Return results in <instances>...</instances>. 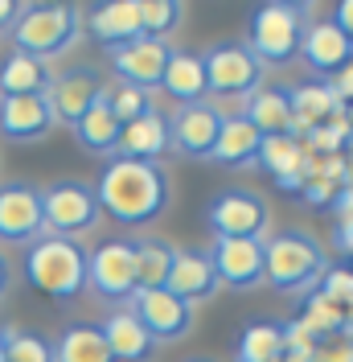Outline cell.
<instances>
[{"label":"cell","mask_w":353,"mask_h":362,"mask_svg":"<svg viewBox=\"0 0 353 362\" xmlns=\"http://www.w3.org/2000/svg\"><path fill=\"white\" fill-rule=\"evenodd\" d=\"M95 194H99V210L124 226L152 223L173 202L164 165H156V160H132V157H107L103 173L95 181Z\"/></svg>","instance_id":"6da1fadb"},{"label":"cell","mask_w":353,"mask_h":362,"mask_svg":"<svg viewBox=\"0 0 353 362\" xmlns=\"http://www.w3.org/2000/svg\"><path fill=\"white\" fill-rule=\"evenodd\" d=\"M329 272V255L321 247V239L300 230V226H287L275 230L271 239H263V280L284 296H309L321 288Z\"/></svg>","instance_id":"7a4b0ae2"},{"label":"cell","mask_w":353,"mask_h":362,"mask_svg":"<svg viewBox=\"0 0 353 362\" xmlns=\"http://www.w3.org/2000/svg\"><path fill=\"white\" fill-rule=\"evenodd\" d=\"M90 251L78 239L42 235L37 243L25 247V280L49 300H74L87 288Z\"/></svg>","instance_id":"3957f363"},{"label":"cell","mask_w":353,"mask_h":362,"mask_svg":"<svg viewBox=\"0 0 353 362\" xmlns=\"http://www.w3.org/2000/svg\"><path fill=\"white\" fill-rule=\"evenodd\" d=\"M309 13L312 4H292V0H267L259 8H251L246 21V45L251 54L267 66H287L300 58V45L309 33Z\"/></svg>","instance_id":"277c9868"},{"label":"cell","mask_w":353,"mask_h":362,"mask_svg":"<svg viewBox=\"0 0 353 362\" xmlns=\"http://www.w3.org/2000/svg\"><path fill=\"white\" fill-rule=\"evenodd\" d=\"M13 49H21L29 58H58L66 54L70 45L78 42L83 33V13L74 4H58V0H45V4H21L17 21H13Z\"/></svg>","instance_id":"5b68a950"},{"label":"cell","mask_w":353,"mask_h":362,"mask_svg":"<svg viewBox=\"0 0 353 362\" xmlns=\"http://www.w3.org/2000/svg\"><path fill=\"white\" fill-rule=\"evenodd\" d=\"M99 194L90 181L78 177H62L49 181L42 189V218H45V235H58V239H78L95 230L99 223Z\"/></svg>","instance_id":"8992f818"},{"label":"cell","mask_w":353,"mask_h":362,"mask_svg":"<svg viewBox=\"0 0 353 362\" xmlns=\"http://www.w3.org/2000/svg\"><path fill=\"white\" fill-rule=\"evenodd\" d=\"M87 288L99 300L115 309H128V300L140 293V272H136V239H103L90 251Z\"/></svg>","instance_id":"52a82bcc"},{"label":"cell","mask_w":353,"mask_h":362,"mask_svg":"<svg viewBox=\"0 0 353 362\" xmlns=\"http://www.w3.org/2000/svg\"><path fill=\"white\" fill-rule=\"evenodd\" d=\"M201 66H205V83L210 95H239L246 99L251 90L263 87V62L251 54L246 42L222 37V42L201 49Z\"/></svg>","instance_id":"ba28073f"},{"label":"cell","mask_w":353,"mask_h":362,"mask_svg":"<svg viewBox=\"0 0 353 362\" xmlns=\"http://www.w3.org/2000/svg\"><path fill=\"white\" fill-rule=\"evenodd\" d=\"M271 210L251 189H218L205 202V223L214 239H263Z\"/></svg>","instance_id":"9c48e42d"},{"label":"cell","mask_w":353,"mask_h":362,"mask_svg":"<svg viewBox=\"0 0 353 362\" xmlns=\"http://www.w3.org/2000/svg\"><path fill=\"white\" fill-rule=\"evenodd\" d=\"M45 235L42 185L33 181H4L0 185V243H37Z\"/></svg>","instance_id":"30bf717a"},{"label":"cell","mask_w":353,"mask_h":362,"mask_svg":"<svg viewBox=\"0 0 353 362\" xmlns=\"http://www.w3.org/2000/svg\"><path fill=\"white\" fill-rule=\"evenodd\" d=\"M128 309L136 313V321L148 329V338L160 341H181L189 338L193 329V305H185L181 296H173L169 288H148V293H136L128 300Z\"/></svg>","instance_id":"8fae6325"},{"label":"cell","mask_w":353,"mask_h":362,"mask_svg":"<svg viewBox=\"0 0 353 362\" xmlns=\"http://www.w3.org/2000/svg\"><path fill=\"white\" fill-rule=\"evenodd\" d=\"M218 132H222V112L210 99L181 103L169 115V144H173V153H181V157H189V160H210Z\"/></svg>","instance_id":"7c38bea8"},{"label":"cell","mask_w":353,"mask_h":362,"mask_svg":"<svg viewBox=\"0 0 353 362\" xmlns=\"http://www.w3.org/2000/svg\"><path fill=\"white\" fill-rule=\"evenodd\" d=\"M107 58H111L115 83L152 90V87H160V78H164V66H169V58H173V45L160 42V37H136V42L119 45V49H107Z\"/></svg>","instance_id":"4fadbf2b"},{"label":"cell","mask_w":353,"mask_h":362,"mask_svg":"<svg viewBox=\"0 0 353 362\" xmlns=\"http://www.w3.org/2000/svg\"><path fill=\"white\" fill-rule=\"evenodd\" d=\"M205 251L222 288L246 293L263 284V239H214Z\"/></svg>","instance_id":"5bb4252c"},{"label":"cell","mask_w":353,"mask_h":362,"mask_svg":"<svg viewBox=\"0 0 353 362\" xmlns=\"http://www.w3.org/2000/svg\"><path fill=\"white\" fill-rule=\"evenodd\" d=\"M103 95V83H99V70L95 66H70L62 74H54V83L45 90L49 107H54V119L74 128L83 115L95 107V99Z\"/></svg>","instance_id":"9a60e30c"},{"label":"cell","mask_w":353,"mask_h":362,"mask_svg":"<svg viewBox=\"0 0 353 362\" xmlns=\"http://www.w3.org/2000/svg\"><path fill=\"white\" fill-rule=\"evenodd\" d=\"M54 124L58 119L45 95H0V136L4 140L33 144L54 132Z\"/></svg>","instance_id":"2e32d148"},{"label":"cell","mask_w":353,"mask_h":362,"mask_svg":"<svg viewBox=\"0 0 353 362\" xmlns=\"http://www.w3.org/2000/svg\"><path fill=\"white\" fill-rule=\"evenodd\" d=\"M83 29L99 45L119 49V45L144 37V21H140V0H103V4H90Z\"/></svg>","instance_id":"e0dca14e"},{"label":"cell","mask_w":353,"mask_h":362,"mask_svg":"<svg viewBox=\"0 0 353 362\" xmlns=\"http://www.w3.org/2000/svg\"><path fill=\"white\" fill-rule=\"evenodd\" d=\"M300 58L312 70V78L329 83L337 70H345L353 62V42L333 21H312L304 33V45H300Z\"/></svg>","instance_id":"ac0fdd59"},{"label":"cell","mask_w":353,"mask_h":362,"mask_svg":"<svg viewBox=\"0 0 353 362\" xmlns=\"http://www.w3.org/2000/svg\"><path fill=\"white\" fill-rule=\"evenodd\" d=\"M218 272L210 264V251L205 247H181L176 251L173 276H169V293L181 296L185 305H201L218 293Z\"/></svg>","instance_id":"d6986e66"},{"label":"cell","mask_w":353,"mask_h":362,"mask_svg":"<svg viewBox=\"0 0 353 362\" xmlns=\"http://www.w3.org/2000/svg\"><path fill=\"white\" fill-rule=\"evenodd\" d=\"M259 136H296V115H292V99L287 87H259L243 99L239 112ZM300 140V136H296Z\"/></svg>","instance_id":"ffe728a7"},{"label":"cell","mask_w":353,"mask_h":362,"mask_svg":"<svg viewBox=\"0 0 353 362\" xmlns=\"http://www.w3.org/2000/svg\"><path fill=\"white\" fill-rule=\"evenodd\" d=\"M287 99H292V115H296V136L309 140L312 128L329 124L333 115L345 112V103L333 95V87L325 78H309V83H296L287 87Z\"/></svg>","instance_id":"44dd1931"},{"label":"cell","mask_w":353,"mask_h":362,"mask_svg":"<svg viewBox=\"0 0 353 362\" xmlns=\"http://www.w3.org/2000/svg\"><path fill=\"white\" fill-rule=\"evenodd\" d=\"M164 153H173V144H169V115L160 112V107H152L148 115H140V119H132V124L124 128V136H119V153H115V157L156 160V165H160Z\"/></svg>","instance_id":"7402d4cb"},{"label":"cell","mask_w":353,"mask_h":362,"mask_svg":"<svg viewBox=\"0 0 353 362\" xmlns=\"http://www.w3.org/2000/svg\"><path fill=\"white\" fill-rule=\"evenodd\" d=\"M103 329V338L111 346V358L115 362H148L156 350V341L148 338V329L136 321L132 309H111L107 321L99 325Z\"/></svg>","instance_id":"603a6c76"},{"label":"cell","mask_w":353,"mask_h":362,"mask_svg":"<svg viewBox=\"0 0 353 362\" xmlns=\"http://www.w3.org/2000/svg\"><path fill=\"white\" fill-rule=\"evenodd\" d=\"M287 354V325L275 317H251L234 341V362H280Z\"/></svg>","instance_id":"cb8c5ba5"},{"label":"cell","mask_w":353,"mask_h":362,"mask_svg":"<svg viewBox=\"0 0 353 362\" xmlns=\"http://www.w3.org/2000/svg\"><path fill=\"white\" fill-rule=\"evenodd\" d=\"M259 144H263V136L255 132L243 115H222V132L214 140L210 160L214 165H226V169H246V165H255V157H259Z\"/></svg>","instance_id":"d4e9b609"},{"label":"cell","mask_w":353,"mask_h":362,"mask_svg":"<svg viewBox=\"0 0 353 362\" xmlns=\"http://www.w3.org/2000/svg\"><path fill=\"white\" fill-rule=\"evenodd\" d=\"M160 90L173 99L176 107L181 103H198L210 95V83H205V66H201V54H189V49H173L169 66H164V78H160Z\"/></svg>","instance_id":"484cf974"},{"label":"cell","mask_w":353,"mask_h":362,"mask_svg":"<svg viewBox=\"0 0 353 362\" xmlns=\"http://www.w3.org/2000/svg\"><path fill=\"white\" fill-rule=\"evenodd\" d=\"M70 132H74V140L87 148L90 157H115V153H119L124 124L115 119V112L107 107V99L99 95V99H95V107H90V112L83 115V119H78Z\"/></svg>","instance_id":"4316f807"},{"label":"cell","mask_w":353,"mask_h":362,"mask_svg":"<svg viewBox=\"0 0 353 362\" xmlns=\"http://www.w3.org/2000/svg\"><path fill=\"white\" fill-rule=\"evenodd\" d=\"M49 83H54V70L42 58H29L21 49L0 58V95H45Z\"/></svg>","instance_id":"83f0119b"},{"label":"cell","mask_w":353,"mask_h":362,"mask_svg":"<svg viewBox=\"0 0 353 362\" xmlns=\"http://www.w3.org/2000/svg\"><path fill=\"white\" fill-rule=\"evenodd\" d=\"M176 243L160 239V235H144L136 239V272H140V293L148 288H169V276L176 264Z\"/></svg>","instance_id":"f1b7e54d"},{"label":"cell","mask_w":353,"mask_h":362,"mask_svg":"<svg viewBox=\"0 0 353 362\" xmlns=\"http://www.w3.org/2000/svg\"><path fill=\"white\" fill-rule=\"evenodd\" d=\"M309 157H312L309 144H304V140H296V136H263L255 165L267 169L275 181H284V177L304 173V169H309Z\"/></svg>","instance_id":"f546056e"},{"label":"cell","mask_w":353,"mask_h":362,"mask_svg":"<svg viewBox=\"0 0 353 362\" xmlns=\"http://www.w3.org/2000/svg\"><path fill=\"white\" fill-rule=\"evenodd\" d=\"M54 362H115L99 325H66L54 341Z\"/></svg>","instance_id":"4dcf8cb0"},{"label":"cell","mask_w":353,"mask_h":362,"mask_svg":"<svg viewBox=\"0 0 353 362\" xmlns=\"http://www.w3.org/2000/svg\"><path fill=\"white\" fill-rule=\"evenodd\" d=\"M300 329H304L312 341L333 338V334H345V309H337L329 296L309 293L304 296V313H300Z\"/></svg>","instance_id":"1f68e13d"},{"label":"cell","mask_w":353,"mask_h":362,"mask_svg":"<svg viewBox=\"0 0 353 362\" xmlns=\"http://www.w3.org/2000/svg\"><path fill=\"white\" fill-rule=\"evenodd\" d=\"M0 346H4V362H54V341L33 334V329L4 325L0 329Z\"/></svg>","instance_id":"d6a6232c"},{"label":"cell","mask_w":353,"mask_h":362,"mask_svg":"<svg viewBox=\"0 0 353 362\" xmlns=\"http://www.w3.org/2000/svg\"><path fill=\"white\" fill-rule=\"evenodd\" d=\"M140 21H144V37L169 42L185 21V4L181 0H140Z\"/></svg>","instance_id":"836d02e7"},{"label":"cell","mask_w":353,"mask_h":362,"mask_svg":"<svg viewBox=\"0 0 353 362\" xmlns=\"http://www.w3.org/2000/svg\"><path fill=\"white\" fill-rule=\"evenodd\" d=\"M103 99H107V107L115 112V119L128 128L132 119L140 115H148L156 107L152 103V90H140V87H128V83H115V87H103Z\"/></svg>","instance_id":"e575fe53"},{"label":"cell","mask_w":353,"mask_h":362,"mask_svg":"<svg viewBox=\"0 0 353 362\" xmlns=\"http://www.w3.org/2000/svg\"><path fill=\"white\" fill-rule=\"evenodd\" d=\"M316 293L329 296L337 309H345V313H349V309H353V272L349 268H329Z\"/></svg>","instance_id":"d590c367"},{"label":"cell","mask_w":353,"mask_h":362,"mask_svg":"<svg viewBox=\"0 0 353 362\" xmlns=\"http://www.w3.org/2000/svg\"><path fill=\"white\" fill-rule=\"evenodd\" d=\"M312 362H353V338L349 334H333L312 346Z\"/></svg>","instance_id":"8d00e7d4"},{"label":"cell","mask_w":353,"mask_h":362,"mask_svg":"<svg viewBox=\"0 0 353 362\" xmlns=\"http://www.w3.org/2000/svg\"><path fill=\"white\" fill-rule=\"evenodd\" d=\"M329 87H333V95H337L345 107H353V62H349L345 70H337V74H333Z\"/></svg>","instance_id":"74e56055"},{"label":"cell","mask_w":353,"mask_h":362,"mask_svg":"<svg viewBox=\"0 0 353 362\" xmlns=\"http://www.w3.org/2000/svg\"><path fill=\"white\" fill-rule=\"evenodd\" d=\"M333 243H337V251H341V255H349V259H353V214H345V218H337V230H333Z\"/></svg>","instance_id":"f35d334b"},{"label":"cell","mask_w":353,"mask_h":362,"mask_svg":"<svg viewBox=\"0 0 353 362\" xmlns=\"http://www.w3.org/2000/svg\"><path fill=\"white\" fill-rule=\"evenodd\" d=\"M329 21L337 25V29H341V33H345V37L353 42V0H341V4L333 8V17H329Z\"/></svg>","instance_id":"ab89813d"},{"label":"cell","mask_w":353,"mask_h":362,"mask_svg":"<svg viewBox=\"0 0 353 362\" xmlns=\"http://www.w3.org/2000/svg\"><path fill=\"white\" fill-rule=\"evenodd\" d=\"M17 13H21V4H13V0H0V33H4V29H13Z\"/></svg>","instance_id":"60d3db41"},{"label":"cell","mask_w":353,"mask_h":362,"mask_svg":"<svg viewBox=\"0 0 353 362\" xmlns=\"http://www.w3.org/2000/svg\"><path fill=\"white\" fill-rule=\"evenodd\" d=\"M8 284H13V268H8V259L0 255V300H4V293H8Z\"/></svg>","instance_id":"b9f144b4"},{"label":"cell","mask_w":353,"mask_h":362,"mask_svg":"<svg viewBox=\"0 0 353 362\" xmlns=\"http://www.w3.org/2000/svg\"><path fill=\"white\" fill-rule=\"evenodd\" d=\"M341 160H345V177H349V185H353V136L345 140V148H341Z\"/></svg>","instance_id":"7bdbcfd3"},{"label":"cell","mask_w":353,"mask_h":362,"mask_svg":"<svg viewBox=\"0 0 353 362\" xmlns=\"http://www.w3.org/2000/svg\"><path fill=\"white\" fill-rule=\"evenodd\" d=\"M185 362H214V358H185Z\"/></svg>","instance_id":"ee69618b"},{"label":"cell","mask_w":353,"mask_h":362,"mask_svg":"<svg viewBox=\"0 0 353 362\" xmlns=\"http://www.w3.org/2000/svg\"><path fill=\"white\" fill-rule=\"evenodd\" d=\"M345 112H349V124H353V107H345Z\"/></svg>","instance_id":"f6af8a7d"},{"label":"cell","mask_w":353,"mask_h":362,"mask_svg":"<svg viewBox=\"0 0 353 362\" xmlns=\"http://www.w3.org/2000/svg\"><path fill=\"white\" fill-rule=\"evenodd\" d=\"M0 362H4V346H0Z\"/></svg>","instance_id":"bcb514c9"}]
</instances>
